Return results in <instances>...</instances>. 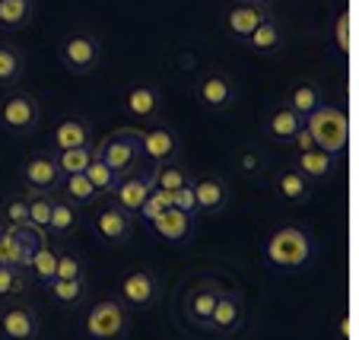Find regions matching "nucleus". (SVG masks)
I'll use <instances>...</instances> for the list:
<instances>
[{
	"label": "nucleus",
	"mask_w": 359,
	"mask_h": 340,
	"mask_svg": "<svg viewBox=\"0 0 359 340\" xmlns=\"http://www.w3.org/2000/svg\"><path fill=\"white\" fill-rule=\"evenodd\" d=\"M334 41H337V51L346 55L350 51V10L340 7L337 20H334Z\"/></svg>",
	"instance_id": "41"
},
{
	"label": "nucleus",
	"mask_w": 359,
	"mask_h": 340,
	"mask_svg": "<svg viewBox=\"0 0 359 340\" xmlns=\"http://www.w3.org/2000/svg\"><path fill=\"white\" fill-rule=\"evenodd\" d=\"M0 264H4V258H0Z\"/></svg>",
	"instance_id": "47"
},
{
	"label": "nucleus",
	"mask_w": 359,
	"mask_h": 340,
	"mask_svg": "<svg viewBox=\"0 0 359 340\" xmlns=\"http://www.w3.org/2000/svg\"><path fill=\"white\" fill-rule=\"evenodd\" d=\"M93 226H95V236L109 245H124L134 238V217L128 210H121L118 204H105L95 210L93 217Z\"/></svg>",
	"instance_id": "16"
},
{
	"label": "nucleus",
	"mask_w": 359,
	"mask_h": 340,
	"mask_svg": "<svg viewBox=\"0 0 359 340\" xmlns=\"http://www.w3.org/2000/svg\"><path fill=\"white\" fill-rule=\"evenodd\" d=\"M229 182L219 175L194 178V200H197V217H217L229 207Z\"/></svg>",
	"instance_id": "18"
},
{
	"label": "nucleus",
	"mask_w": 359,
	"mask_h": 340,
	"mask_svg": "<svg viewBox=\"0 0 359 340\" xmlns=\"http://www.w3.org/2000/svg\"><path fill=\"white\" fill-rule=\"evenodd\" d=\"M137 140H140L143 159H149L153 165L159 163H172V159L182 156V140L172 128H163V124H153V128H134Z\"/></svg>",
	"instance_id": "15"
},
{
	"label": "nucleus",
	"mask_w": 359,
	"mask_h": 340,
	"mask_svg": "<svg viewBox=\"0 0 359 340\" xmlns=\"http://www.w3.org/2000/svg\"><path fill=\"white\" fill-rule=\"evenodd\" d=\"M172 207L182 213H188V217H197V200H194V182H188L184 188H178L175 194H172Z\"/></svg>",
	"instance_id": "42"
},
{
	"label": "nucleus",
	"mask_w": 359,
	"mask_h": 340,
	"mask_svg": "<svg viewBox=\"0 0 359 340\" xmlns=\"http://www.w3.org/2000/svg\"><path fill=\"white\" fill-rule=\"evenodd\" d=\"M273 191H277L280 200H286V204H305L309 194H312V184L305 182V175L299 169H283L273 178Z\"/></svg>",
	"instance_id": "27"
},
{
	"label": "nucleus",
	"mask_w": 359,
	"mask_h": 340,
	"mask_svg": "<svg viewBox=\"0 0 359 340\" xmlns=\"http://www.w3.org/2000/svg\"><path fill=\"white\" fill-rule=\"evenodd\" d=\"M267 16H271V7H267V4H258V0H232L223 13V29L242 45Z\"/></svg>",
	"instance_id": "14"
},
{
	"label": "nucleus",
	"mask_w": 359,
	"mask_h": 340,
	"mask_svg": "<svg viewBox=\"0 0 359 340\" xmlns=\"http://www.w3.org/2000/svg\"><path fill=\"white\" fill-rule=\"evenodd\" d=\"M219 293H223V283H219V280H210V277L197 280L188 293H184V302H182L184 321H188L191 327H197V331H207V321H210Z\"/></svg>",
	"instance_id": "11"
},
{
	"label": "nucleus",
	"mask_w": 359,
	"mask_h": 340,
	"mask_svg": "<svg viewBox=\"0 0 359 340\" xmlns=\"http://www.w3.org/2000/svg\"><path fill=\"white\" fill-rule=\"evenodd\" d=\"M124 111H128L134 121H156L159 111H163V93L153 83H134V86L124 93Z\"/></svg>",
	"instance_id": "17"
},
{
	"label": "nucleus",
	"mask_w": 359,
	"mask_h": 340,
	"mask_svg": "<svg viewBox=\"0 0 359 340\" xmlns=\"http://www.w3.org/2000/svg\"><path fill=\"white\" fill-rule=\"evenodd\" d=\"M29 198H20V194H13V198H7V204H4V223L7 226H22L29 223V207H26Z\"/></svg>",
	"instance_id": "40"
},
{
	"label": "nucleus",
	"mask_w": 359,
	"mask_h": 340,
	"mask_svg": "<svg viewBox=\"0 0 359 340\" xmlns=\"http://www.w3.org/2000/svg\"><path fill=\"white\" fill-rule=\"evenodd\" d=\"M45 242H48V236L41 229H35L32 223H22V226L4 223V229H0V258H4V264H13V267L29 271L32 254L39 252Z\"/></svg>",
	"instance_id": "5"
},
{
	"label": "nucleus",
	"mask_w": 359,
	"mask_h": 340,
	"mask_svg": "<svg viewBox=\"0 0 359 340\" xmlns=\"http://www.w3.org/2000/svg\"><path fill=\"white\" fill-rule=\"evenodd\" d=\"M57 61L70 74H93L102 64V41L93 32H70L67 39L57 45Z\"/></svg>",
	"instance_id": "7"
},
{
	"label": "nucleus",
	"mask_w": 359,
	"mask_h": 340,
	"mask_svg": "<svg viewBox=\"0 0 359 340\" xmlns=\"http://www.w3.org/2000/svg\"><path fill=\"white\" fill-rule=\"evenodd\" d=\"M245 325V299L236 293V290H226L219 293L217 306H213V315L207 321V334H213L217 340H226V337H236Z\"/></svg>",
	"instance_id": "13"
},
{
	"label": "nucleus",
	"mask_w": 359,
	"mask_h": 340,
	"mask_svg": "<svg viewBox=\"0 0 359 340\" xmlns=\"http://www.w3.org/2000/svg\"><path fill=\"white\" fill-rule=\"evenodd\" d=\"M93 156H95V143H89V147H74V150L55 153V163L61 169V175H80L93 163Z\"/></svg>",
	"instance_id": "35"
},
{
	"label": "nucleus",
	"mask_w": 359,
	"mask_h": 340,
	"mask_svg": "<svg viewBox=\"0 0 359 340\" xmlns=\"http://www.w3.org/2000/svg\"><path fill=\"white\" fill-rule=\"evenodd\" d=\"M55 273H57V252L45 242V245L32 254V261H29V280L39 286H48L55 280Z\"/></svg>",
	"instance_id": "34"
},
{
	"label": "nucleus",
	"mask_w": 359,
	"mask_h": 340,
	"mask_svg": "<svg viewBox=\"0 0 359 340\" xmlns=\"http://www.w3.org/2000/svg\"><path fill=\"white\" fill-rule=\"evenodd\" d=\"M95 156L109 165L118 178L143 172V150H140V140H137L134 128H121V130H115V134L102 137V140L95 143Z\"/></svg>",
	"instance_id": "4"
},
{
	"label": "nucleus",
	"mask_w": 359,
	"mask_h": 340,
	"mask_svg": "<svg viewBox=\"0 0 359 340\" xmlns=\"http://www.w3.org/2000/svg\"><path fill=\"white\" fill-rule=\"evenodd\" d=\"M238 169H242L245 175H261V172L267 169V163L258 150H245L242 156H238Z\"/></svg>",
	"instance_id": "43"
},
{
	"label": "nucleus",
	"mask_w": 359,
	"mask_h": 340,
	"mask_svg": "<svg viewBox=\"0 0 359 340\" xmlns=\"http://www.w3.org/2000/svg\"><path fill=\"white\" fill-rule=\"evenodd\" d=\"M20 182L29 194H55L64 182L61 169L55 163V153H32L20 165Z\"/></svg>",
	"instance_id": "9"
},
{
	"label": "nucleus",
	"mask_w": 359,
	"mask_h": 340,
	"mask_svg": "<svg viewBox=\"0 0 359 340\" xmlns=\"http://www.w3.org/2000/svg\"><path fill=\"white\" fill-rule=\"evenodd\" d=\"M302 128H305V118L299 115V111H292L290 105H283V102H280L277 109L267 111V118H264V134L271 137L273 143H280V147H290V140Z\"/></svg>",
	"instance_id": "21"
},
{
	"label": "nucleus",
	"mask_w": 359,
	"mask_h": 340,
	"mask_svg": "<svg viewBox=\"0 0 359 340\" xmlns=\"http://www.w3.org/2000/svg\"><path fill=\"white\" fill-rule=\"evenodd\" d=\"M57 194H64V198L70 200V204H80V207H93L95 200L102 198L99 191L89 184V178L83 175H64V182H61V188H57Z\"/></svg>",
	"instance_id": "32"
},
{
	"label": "nucleus",
	"mask_w": 359,
	"mask_h": 340,
	"mask_svg": "<svg viewBox=\"0 0 359 340\" xmlns=\"http://www.w3.org/2000/svg\"><path fill=\"white\" fill-rule=\"evenodd\" d=\"M45 290L61 308H80L83 302H86V296H89L86 280H51Z\"/></svg>",
	"instance_id": "28"
},
{
	"label": "nucleus",
	"mask_w": 359,
	"mask_h": 340,
	"mask_svg": "<svg viewBox=\"0 0 359 340\" xmlns=\"http://www.w3.org/2000/svg\"><path fill=\"white\" fill-rule=\"evenodd\" d=\"M346 334H350V318L344 315V318H340V337L346 340Z\"/></svg>",
	"instance_id": "45"
},
{
	"label": "nucleus",
	"mask_w": 359,
	"mask_h": 340,
	"mask_svg": "<svg viewBox=\"0 0 359 340\" xmlns=\"http://www.w3.org/2000/svg\"><path fill=\"white\" fill-rule=\"evenodd\" d=\"M149 175H153V184H156V188L169 191V194H175L178 188H184L188 182H194V178H191V172L184 169V165H178V159L153 165V172H149Z\"/></svg>",
	"instance_id": "33"
},
{
	"label": "nucleus",
	"mask_w": 359,
	"mask_h": 340,
	"mask_svg": "<svg viewBox=\"0 0 359 340\" xmlns=\"http://www.w3.org/2000/svg\"><path fill=\"white\" fill-rule=\"evenodd\" d=\"M194 102L201 105L203 111H213V115H219V111H229L232 105H236V80H232L226 70H203L201 76L194 80Z\"/></svg>",
	"instance_id": "6"
},
{
	"label": "nucleus",
	"mask_w": 359,
	"mask_h": 340,
	"mask_svg": "<svg viewBox=\"0 0 359 340\" xmlns=\"http://www.w3.org/2000/svg\"><path fill=\"white\" fill-rule=\"evenodd\" d=\"M41 121V105L32 93H10L0 102V124L13 137H26L39 128Z\"/></svg>",
	"instance_id": "8"
},
{
	"label": "nucleus",
	"mask_w": 359,
	"mask_h": 340,
	"mask_svg": "<svg viewBox=\"0 0 359 340\" xmlns=\"http://www.w3.org/2000/svg\"><path fill=\"white\" fill-rule=\"evenodd\" d=\"M55 280H86V264L74 252H57V273Z\"/></svg>",
	"instance_id": "38"
},
{
	"label": "nucleus",
	"mask_w": 359,
	"mask_h": 340,
	"mask_svg": "<svg viewBox=\"0 0 359 340\" xmlns=\"http://www.w3.org/2000/svg\"><path fill=\"white\" fill-rule=\"evenodd\" d=\"M26 74V55L22 48L0 41V86H16Z\"/></svg>",
	"instance_id": "31"
},
{
	"label": "nucleus",
	"mask_w": 359,
	"mask_h": 340,
	"mask_svg": "<svg viewBox=\"0 0 359 340\" xmlns=\"http://www.w3.org/2000/svg\"><path fill=\"white\" fill-rule=\"evenodd\" d=\"M29 290H32L29 271H22V267H13V264H0V302L22 299Z\"/></svg>",
	"instance_id": "30"
},
{
	"label": "nucleus",
	"mask_w": 359,
	"mask_h": 340,
	"mask_svg": "<svg viewBox=\"0 0 359 340\" xmlns=\"http://www.w3.org/2000/svg\"><path fill=\"white\" fill-rule=\"evenodd\" d=\"M118 299L128 308H153L159 302V277L149 267L124 273L118 283Z\"/></svg>",
	"instance_id": "12"
},
{
	"label": "nucleus",
	"mask_w": 359,
	"mask_h": 340,
	"mask_svg": "<svg viewBox=\"0 0 359 340\" xmlns=\"http://www.w3.org/2000/svg\"><path fill=\"white\" fill-rule=\"evenodd\" d=\"M194 219L197 217H188V213L169 207V210L159 213L156 219H149V226H153V232H156L159 238H165V242H188V238L194 236Z\"/></svg>",
	"instance_id": "23"
},
{
	"label": "nucleus",
	"mask_w": 359,
	"mask_h": 340,
	"mask_svg": "<svg viewBox=\"0 0 359 340\" xmlns=\"http://www.w3.org/2000/svg\"><path fill=\"white\" fill-rule=\"evenodd\" d=\"M258 4H267V7H271V4H273V0H258Z\"/></svg>",
	"instance_id": "46"
},
{
	"label": "nucleus",
	"mask_w": 359,
	"mask_h": 340,
	"mask_svg": "<svg viewBox=\"0 0 359 340\" xmlns=\"http://www.w3.org/2000/svg\"><path fill=\"white\" fill-rule=\"evenodd\" d=\"M172 207V194L169 191H163V188H153L149 191V198L143 200V207L137 210V217H143L149 223V219H156L159 213H165Z\"/></svg>",
	"instance_id": "39"
},
{
	"label": "nucleus",
	"mask_w": 359,
	"mask_h": 340,
	"mask_svg": "<svg viewBox=\"0 0 359 340\" xmlns=\"http://www.w3.org/2000/svg\"><path fill=\"white\" fill-rule=\"evenodd\" d=\"M292 169L302 172L309 184H325V182H331L334 172H337V156H331V153H325V150H305L296 156Z\"/></svg>",
	"instance_id": "22"
},
{
	"label": "nucleus",
	"mask_w": 359,
	"mask_h": 340,
	"mask_svg": "<svg viewBox=\"0 0 359 340\" xmlns=\"http://www.w3.org/2000/svg\"><path fill=\"white\" fill-rule=\"evenodd\" d=\"M35 0H0V29L4 32H20L32 22Z\"/></svg>",
	"instance_id": "29"
},
{
	"label": "nucleus",
	"mask_w": 359,
	"mask_h": 340,
	"mask_svg": "<svg viewBox=\"0 0 359 340\" xmlns=\"http://www.w3.org/2000/svg\"><path fill=\"white\" fill-rule=\"evenodd\" d=\"M325 93H321V86L315 80H302V83H292L290 89H286L283 95V105H290L292 111H299L302 118H309L318 105H325Z\"/></svg>",
	"instance_id": "25"
},
{
	"label": "nucleus",
	"mask_w": 359,
	"mask_h": 340,
	"mask_svg": "<svg viewBox=\"0 0 359 340\" xmlns=\"http://www.w3.org/2000/svg\"><path fill=\"white\" fill-rule=\"evenodd\" d=\"M51 204H55V194H29L26 207H29V223L35 229H41L48 236V223H51Z\"/></svg>",
	"instance_id": "37"
},
{
	"label": "nucleus",
	"mask_w": 359,
	"mask_h": 340,
	"mask_svg": "<svg viewBox=\"0 0 359 340\" xmlns=\"http://www.w3.org/2000/svg\"><path fill=\"white\" fill-rule=\"evenodd\" d=\"M264 261L277 271H302L315 261V238L302 226H277L264 238Z\"/></svg>",
	"instance_id": "1"
},
{
	"label": "nucleus",
	"mask_w": 359,
	"mask_h": 340,
	"mask_svg": "<svg viewBox=\"0 0 359 340\" xmlns=\"http://www.w3.org/2000/svg\"><path fill=\"white\" fill-rule=\"evenodd\" d=\"M93 140V124L86 121V118H64V121H57V128L51 130V137H48V147L55 153L61 150H74V147H89Z\"/></svg>",
	"instance_id": "20"
},
{
	"label": "nucleus",
	"mask_w": 359,
	"mask_h": 340,
	"mask_svg": "<svg viewBox=\"0 0 359 340\" xmlns=\"http://www.w3.org/2000/svg\"><path fill=\"white\" fill-rule=\"evenodd\" d=\"M0 337L4 340H39L41 337V318L29 302L10 299L0 308Z\"/></svg>",
	"instance_id": "10"
},
{
	"label": "nucleus",
	"mask_w": 359,
	"mask_h": 340,
	"mask_svg": "<svg viewBox=\"0 0 359 340\" xmlns=\"http://www.w3.org/2000/svg\"><path fill=\"white\" fill-rule=\"evenodd\" d=\"M305 128L315 140V150H325L331 156H344L346 140H350V121H346V111L340 105H318L312 115L305 118Z\"/></svg>",
	"instance_id": "3"
},
{
	"label": "nucleus",
	"mask_w": 359,
	"mask_h": 340,
	"mask_svg": "<svg viewBox=\"0 0 359 340\" xmlns=\"http://www.w3.org/2000/svg\"><path fill=\"white\" fill-rule=\"evenodd\" d=\"M83 175L89 178V184H93V188L99 191V194H111V191L118 188V182H121V178H118L115 172L109 169V165L102 163L99 156H93V163L86 165V172H83Z\"/></svg>",
	"instance_id": "36"
},
{
	"label": "nucleus",
	"mask_w": 359,
	"mask_h": 340,
	"mask_svg": "<svg viewBox=\"0 0 359 340\" xmlns=\"http://www.w3.org/2000/svg\"><path fill=\"white\" fill-rule=\"evenodd\" d=\"M86 340H128L130 334V308L118 296H102L83 315Z\"/></svg>",
	"instance_id": "2"
},
{
	"label": "nucleus",
	"mask_w": 359,
	"mask_h": 340,
	"mask_svg": "<svg viewBox=\"0 0 359 340\" xmlns=\"http://www.w3.org/2000/svg\"><path fill=\"white\" fill-rule=\"evenodd\" d=\"M290 147H292V150H296V153L315 150V140H312V134H309V128H302V130H299V134L290 140Z\"/></svg>",
	"instance_id": "44"
},
{
	"label": "nucleus",
	"mask_w": 359,
	"mask_h": 340,
	"mask_svg": "<svg viewBox=\"0 0 359 340\" xmlns=\"http://www.w3.org/2000/svg\"><path fill=\"white\" fill-rule=\"evenodd\" d=\"M242 45L248 48V51H255V55H261V57L277 55L280 48H283V26H280V20L271 13L255 32L248 35V39L242 41Z\"/></svg>",
	"instance_id": "24"
},
{
	"label": "nucleus",
	"mask_w": 359,
	"mask_h": 340,
	"mask_svg": "<svg viewBox=\"0 0 359 340\" xmlns=\"http://www.w3.org/2000/svg\"><path fill=\"white\" fill-rule=\"evenodd\" d=\"M156 188L153 184V175L149 172H137V175H128V178H121L118 182V188L111 191V204H118L121 210H128L130 217H137V210L143 207V200L149 198V191Z\"/></svg>",
	"instance_id": "19"
},
{
	"label": "nucleus",
	"mask_w": 359,
	"mask_h": 340,
	"mask_svg": "<svg viewBox=\"0 0 359 340\" xmlns=\"http://www.w3.org/2000/svg\"><path fill=\"white\" fill-rule=\"evenodd\" d=\"M80 229V213L64 194L55 191V204H51V223H48V236L55 238H70Z\"/></svg>",
	"instance_id": "26"
}]
</instances>
